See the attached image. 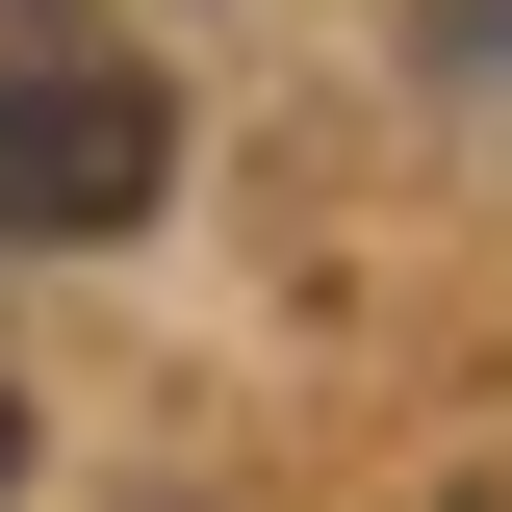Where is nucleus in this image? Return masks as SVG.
<instances>
[{
    "label": "nucleus",
    "mask_w": 512,
    "mask_h": 512,
    "mask_svg": "<svg viewBox=\"0 0 512 512\" xmlns=\"http://www.w3.org/2000/svg\"><path fill=\"white\" fill-rule=\"evenodd\" d=\"M0 487H26V384H0Z\"/></svg>",
    "instance_id": "nucleus-2"
},
{
    "label": "nucleus",
    "mask_w": 512,
    "mask_h": 512,
    "mask_svg": "<svg viewBox=\"0 0 512 512\" xmlns=\"http://www.w3.org/2000/svg\"><path fill=\"white\" fill-rule=\"evenodd\" d=\"M154 205H180V103H154V52L0 26V231L77 256V231H154Z\"/></svg>",
    "instance_id": "nucleus-1"
}]
</instances>
